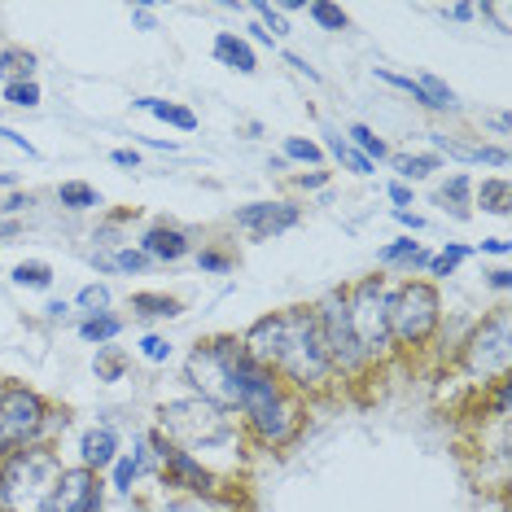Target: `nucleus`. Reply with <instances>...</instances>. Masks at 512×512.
Masks as SVG:
<instances>
[{
    "label": "nucleus",
    "mask_w": 512,
    "mask_h": 512,
    "mask_svg": "<svg viewBox=\"0 0 512 512\" xmlns=\"http://www.w3.org/2000/svg\"><path fill=\"white\" fill-rule=\"evenodd\" d=\"M62 473V460L40 442L14 447L0 464V512H44Z\"/></svg>",
    "instance_id": "1"
},
{
    "label": "nucleus",
    "mask_w": 512,
    "mask_h": 512,
    "mask_svg": "<svg viewBox=\"0 0 512 512\" xmlns=\"http://www.w3.org/2000/svg\"><path fill=\"white\" fill-rule=\"evenodd\" d=\"M276 372H285V381H294L298 390H316L329 381L333 364H329V355H324L311 307L285 311V346H281V359H276Z\"/></svg>",
    "instance_id": "2"
},
{
    "label": "nucleus",
    "mask_w": 512,
    "mask_h": 512,
    "mask_svg": "<svg viewBox=\"0 0 512 512\" xmlns=\"http://www.w3.org/2000/svg\"><path fill=\"white\" fill-rule=\"evenodd\" d=\"M158 421H162V429H167V438H176V442H184V447H193V451H211V447H219V442L237 438L232 416L224 412V407L206 403V399L162 403L158 407Z\"/></svg>",
    "instance_id": "3"
},
{
    "label": "nucleus",
    "mask_w": 512,
    "mask_h": 512,
    "mask_svg": "<svg viewBox=\"0 0 512 512\" xmlns=\"http://www.w3.org/2000/svg\"><path fill=\"white\" fill-rule=\"evenodd\" d=\"M311 316H316L324 355H329V364H333V368L359 372V368L368 364L364 346H359V337H355V329H351V307H346V289H329V294L320 298V307H311Z\"/></svg>",
    "instance_id": "4"
},
{
    "label": "nucleus",
    "mask_w": 512,
    "mask_h": 512,
    "mask_svg": "<svg viewBox=\"0 0 512 512\" xmlns=\"http://www.w3.org/2000/svg\"><path fill=\"white\" fill-rule=\"evenodd\" d=\"M346 307H351V329L364 346V355H381L390 346V289L381 276H368L359 281L351 294H346Z\"/></svg>",
    "instance_id": "5"
},
{
    "label": "nucleus",
    "mask_w": 512,
    "mask_h": 512,
    "mask_svg": "<svg viewBox=\"0 0 512 512\" xmlns=\"http://www.w3.org/2000/svg\"><path fill=\"white\" fill-rule=\"evenodd\" d=\"M438 329V289L425 281H407L399 294H390V342L421 346Z\"/></svg>",
    "instance_id": "6"
},
{
    "label": "nucleus",
    "mask_w": 512,
    "mask_h": 512,
    "mask_svg": "<svg viewBox=\"0 0 512 512\" xmlns=\"http://www.w3.org/2000/svg\"><path fill=\"white\" fill-rule=\"evenodd\" d=\"M184 377L197 390V399L224 407V412H237V390H232V372H228V337H215V342L197 346V351L184 359Z\"/></svg>",
    "instance_id": "7"
},
{
    "label": "nucleus",
    "mask_w": 512,
    "mask_h": 512,
    "mask_svg": "<svg viewBox=\"0 0 512 512\" xmlns=\"http://www.w3.org/2000/svg\"><path fill=\"white\" fill-rule=\"evenodd\" d=\"M512 320H508V307H499L495 316L482 320V329L469 337V346H464V368L473 372V377L482 381H504V368H508V346H512Z\"/></svg>",
    "instance_id": "8"
},
{
    "label": "nucleus",
    "mask_w": 512,
    "mask_h": 512,
    "mask_svg": "<svg viewBox=\"0 0 512 512\" xmlns=\"http://www.w3.org/2000/svg\"><path fill=\"white\" fill-rule=\"evenodd\" d=\"M44 416H49V407H44L36 390H27V386L0 390V438H5L9 451L36 442V434L44 429Z\"/></svg>",
    "instance_id": "9"
},
{
    "label": "nucleus",
    "mask_w": 512,
    "mask_h": 512,
    "mask_svg": "<svg viewBox=\"0 0 512 512\" xmlns=\"http://www.w3.org/2000/svg\"><path fill=\"white\" fill-rule=\"evenodd\" d=\"M302 219L298 206H289V202H250V206H241L237 211V224L250 232L254 241H272V237H281V232H289Z\"/></svg>",
    "instance_id": "10"
},
{
    "label": "nucleus",
    "mask_w": 512,
    "mask_h": 512,
    "mask_svg": "<svg viewBox=\"0 0 512 512\" xmlns=\"http://www.w3.org/2000/svg\"><path fill=\"white\" fill-rule=\"evenodd\" d=\"M44 512H101L97 477H92L88 469L62 473V482H57V491H53V499H49V508Z\"/></svg>",
    "instance_id": "11"
},
{
    "label": "nucleus",
    "mask_w": 512,
    "mask_h": 512,
    "mask_svg": "<svg viewBox=\"0 0 512 512\" xmlns=\"http://www.w3.org/2000/svg\"><path fill=\"white\" fill-rule=\"evenodd\" d=\"M281 346H285V311L254 320V329L241 337V351H246V359H250V364H259V368H267V372H272L276 359H281Z\"/></svg>",
    "instance_id": "12"
},
{
    "label": "nucleus",
    "mask_w": 512,
    "mask_h": 512,
    "mask_svg": "<svg viewBox=\"0 0 512 512\" xmlns=\"http://www.w3.org/2000/svg\"><path fill=\"white\" fill-rule=\"evenodd\" d=\"M158 464H162V477H167L171 486H184V491H193V495H206L215 486L211 469H202V460L189 456V451H180V447H171V442L162 447Z\"/></svg>",
    "instance_id": "13"
},
{
    "label": "nucleus",
    "mask_w": 512,
    "mask_h": 512,
    "mask_svg": "<svg viewBox=\"0 0 512 512\" xmlns=\"http://www.w3.org/2000/svg\"><path fill=\"white\" fill-rule=\"evenodd\" d=\"M298 421H302V416H298V403H289L285 394H281V399H276V403H267L263 412H254V416H250L254 434H259V438L267 442V447H281V442L294 438Z\"/></svg>",
    "instance_id": "14"
},
{
    "label": "nucleus",
    "mask_w": 512,
    "mask_h": 512,
    "mask_svg": "<svg viewBox=\"0 0 512 512\" xmlns=\"http://www.w3.org/2000/svg\"><path fill=\"white\" fill-rule=\"evenodd\" d=\"M193 250V241L184 237L180 228H149L145 237H141V254L145 259H162V263H176V259H184V254Z\"/></svg>",
    "instance_id": "15"
},
{
    "label": "nucleus",
    "mask_w": 512,
    "mask_h": 512,
    "mask_svg": "<svg viewBox=\"0 0 512 512\" xmlns=\"http://www.w3.org/2000/svg\"><path fill=\"white\" fill-rule=\"evenodd\" d=\"M84 469H110L114 460H119V434H114L110 425H101V429H88L84 434Z\"/></svg>",
    "instance_id": "16"
},
{
    "label": "nucleus",
    "mask_w": 512,
    "mask_h": 512,
    "mask_svg": "<svg viewBox=\"0 0 512 512\" xmlns=\"http://www.w3.org/2000/svg\"><path fill=\"white\" fill-rule=\"evenodd\" d=\"M215 57L228 66V71H237V75H254V71H259L254 49L241 36H232V31H219V36H215Z\"/></svg>",
    "instance_id": "17"
},
{
    "label": "nucleus",
    "mask_w": 512,
    "mask_h": 512,
    "mask_svg": "<svg viewBox=\"0 0 512 512\" xmlns=\"http://www.w3.org/2000/svg\"><path fill=\"white\" fill-rule=\"evenodd\" d=\"M469 197H473V180L464 176V171H456V176H451V180L438 189V202L447 206V211L456 215V219H469V215H473V211H469Z\"/></svg>",
    "instance_id": "18"
},
{
    "label": "nucleus",
    "mask_w": 512,
    "mask_h": 512,
    "mask_svg": "<svg viewBox=\"0 0 512 512\" xmlns=\"http://www.w3.org/2000/svg\"><path fill=\"white\" fill-rule=\"evenodd\" d=\"M136 106L149 110V114H154V119H162V123H176L180 132H193V127H197V114H193V110H184V106H171V101L141 97V101H136Z\"/></svg>",
    "instance_id": "19"
},
{
    "label": "nucleus",
    "mask_w": 512,
    "mask_h": 512,
    "mask_svg": "<svg viewBox=\"0 0 512 512\" xmlns=\"http://www.w3.org/2000/svg\"><path fill=\"white\" fill-rule=\"evenodd\" d=\"M57 202H62L66 211H92V206H101V197L84 180H66L62 189H57Z\"/></svg>",
    "instance_id": "20"
},
{
    "label": "nucleus",
    "mask_w": 512,
    "mask_h": 512,
    "mask_svg": "<svg viewBox=\"0 0 512 512\" xmlns=\"http://www.w3.org/2000/svg\"><path fill=\"white\" fill-rule=\"evenodd\" d=\"M377 259H381V263H407V267H429V259H434V254H429V250H421V246H416L412 237H403V241H394V246H386V250H381Z\"/></svg>",
    "instance_id": "21"
},
{
    "label": "nucleus",
    "mask_w": 512,
    "mask_h": 512,
    "mask_svg": "<svg viewBox=\"0 0 512 512\" xmlns=\"http://www.w3.org/2000/svg\"><path fill=\"white\" fill-rule=\"evenodd\" d=\"M36 71V57L27 49H5L0 53V75H5V84H22V79H31Z\"/></svg>",
    "instance_id": "22"
},
{
    "label": "nucleus",
    "mask_w": 512,
    "mask_h": 512,
    "mask_svg": "<svg viewBox=\"0 0 512 512\" xmlns=\"http://www.w3.org/2000/svg\"><path fill=\"white\" fill-rule=\"evenodd\" d=\"M119 333H123V320L119 316H88L84 324H79V337H84V342H97V346L114 342Z\"/></svg>",
    "instance_id": "23"
},
{
    "label": "nucleus",
    "mask_w": 512,
    "mask_h": 512,
    "mask_svg": "<svg viewBox=\"0 0 512 512\" xmlns=\"http://www.w3.org/2000/svg\"><path fill=\"white\" fill-rule=\"evenodd\" d=\"M132 307H136V316H149V320H171L184 311L176 298H162V294H136Z\"/></svg>",
    "instance_id": "24"
},
{
    "label": "nucleus",
    "mask_w": 512,
    "mask_h": 512,
    "mask_svg": "<svg viewBox=\"0 0 512 512\" xmlns=\"http://www.w3.org/2000/svg\"><path fill=\"white\" fill-rule=\"evenodd\" d=\"M477 202H482L486 215H508V180L504 176L482 180V189H477Z\"/></svg>",
    "instance_id": "25"
},
{
    "label": "nucleus",
    "mask_w": 512,
    "mask_h": 512,
    "mask_svg": "<svg viewBox=\"0 0 512 512\" xmlns=\"http://www.w3.org/2000/svg\"><path fill=\"white\" fill-rule=\"evenodd\" d=\"M9 281H14L18 289H49L53 285V267L49 263H18Z\"/></svg>",
    "instance_id": "26"
},
{
    "label": "nucleus",
    "mask_w": 512,
    "mask_h": 512,
    "mask_svg": "<svg viewBox=\"0 0 512 512\" xmlns=\"http://www.w3.org/2000/svg\"><path fill=\"white\" fill-rule=\"evenodd\" d=\"M394 171H399L403 180H425L429 171H438V158L434 154H399L394 158Z\"/></svg>",
    "instance_id": "27"
},
{
    "label": "nucleus",
    "mask_w": 512,
    "mask_h": 512,
    "mask_svg": "<svg viewBox=\"0 0 512 512\" xmlns=\"http://www.w3.org/2000/svg\"><path fill=\"white\" fill-rule=\"evenodd\" d=\"M329 149H333V158L342 162V167L355 171V176H372V162L359 154V149H351V141H342V136H329Z\"/></svg>",
    "instance_id": "28"
},
{
    "label": "nucleus",
    "mask_w": 512,
    "mask_h": 512,
    "mask_svg": "<svg viewBox=\"0 0 512 512\" xmlns=\"http://www.w3.org/2000/svg\"><path fill=\"white\" fill-rule=\"evenodd\" d=\"M307 14L316 18L324 31H346V27H351V18H346V9L324 5V0H311V5H307Z\"/></svg>",
    "instance_id": "29"
},
{
    "label": "nucleus",
    "mask_w": 512,
    "mask_h": 512,
    "mask_svg": "<svg viewBox=\"0 0 512 512\" xmlns=\"http://www.w3.org/2000/svg\"><path fill=\"white\" fill-rule=\"evenodd\" d=\"M97 381H119L123 377V368H127V355L123 351H114V346H101L97 351Z\"/></svg>",
    "instance_id": "30"
},
{
    "label": "nucleus",
    "mask_w": 512,
    "mask_h": 512,
    "mask_svg": "<svg viewBox=\"0 0 512 512\" xmlns=\"http://www.w3.org/2000/svg\"><path fill=\"white\" fill-rule=\"evenodd\" d=\"M346 136H351V141L359 145V154H364L368 162H372V158H386V141H381V136L372 132V127L355 123V127H351V132H346Z\"/></svg>",
    "instance_id": "31"
},
{
    "label": "nucleus",
    "mask_w": 512,
    "mask_h": 512,
    "mask_svg": "<svg viewBox=\"0 0 512 512\" xmlns=\"http://www.w3.org/2000/svg\"><path fill=\"white\" fill-rule=\"evenodd\" d=\"M141 477V451H132V456H119L114 460V491H132V482Z\"/></svg>",
    "instance_id": "32"
},
{
    "label": "nucleus",
    "mask_w": 512,
    "mask_h": 512,
    "mask_svg": "<svg viewBox=\"0 0 512 512\" xmlns=\"http://www.w3.org/2000/svg\"><path fill=\"white\" fill-rule=\"evenodd\" d=\"M5 101H9V106H18V110L40 106V84H36V79H22V84H5Z\"/></svg>",
    "instance_id": "33"
},
{
    "label": "nucleus",
    "mask_w": 512,
    "mask_h": 512,
    "mask_svg": "<svg viewBox=\"0 0 512 512\" xmlns=\"http://www.w3.org/2000/svg\"><path fill=\"white\" fill-rule=\"evenodd\" d=\"M469 254H473L469 246H447V250H438L434 259H429V272H434V276H451L464 259H469Z\"/></svg>",
    "instance_id": "34"
},
{
    "label": "nucleus",
    "mask_w": 512,
    "mask_h": 512,
    "mask_svg": "<svg viewBox=\"0 0 512 512\" xmlns=\"http://www.w3.org/2000/svg\"><path fill=\"white\" fill-rule=\"evenodd\" d=\"M285 158H294V162H320L324 149L316 141H307V136H289V141H285Z\"/></svg>",
    "instance_id": "35"
},
{
    "label": "nucleus",
    "mask_w": 512,
    "mask_h": 512,
    "mask_svg": "<svg viewBox=\"0 0 512 512\" xmlns=\"http://www.w3.org/2000/svg\"><path fill=\"white\" fill-rule=\"evenodd\" d=\"M254 14H259V27L267 31V36H285V18H281V9L276 5H267V0H259V5H254Z\"/></svg>",
    "instance_id": "36"
},
{
    "label": "nucleus",
    "mask_w": 512,
    "mask_h": 512,
    "mask_svg": "<svg viewBox=\"0 0 512 512\" xmlns=\"http://www.w3.org/2000/svg\"><path fill=\"white\" fill-rule=\"evenodd\" d=\"M79 307L92 311V316H106V307H110V289H106V285H88L84 294H79Z\"/></svg>",
    "instance_id": "37"
},
{
    "label": "nucleus",
    "mask_w": 512,
    "mask_h": 512,
    "mask_svg": "<svg viewBox=\"0 0 512 512\" xmlns=\"http://www.w3.org/2000/svg\"><path fill=\"white\" fill-rule=\"evenodd\" d=\"M101 267H114V272H145L149 259H145L141 250H119V254H114V259H106Z\"/></svg>",
    "instance_id": "38"
},
{
    "label": "nucleus",
    "mask_w": 512,
    "mask_h": 512,
    "mask_svg": "<svg viewBox=\"0 0 512 512\" xmlns=\"http://www.w3.org/2000/svg\"><path fill=\"white\" fill-rule=\"evenodd\" d=\"M141 355L149 359V364H162V359H171V342H167V337H154V333H149L145 342H141Z\"/></svg>",
    "instance_id": "39"
},
{
    "label": "nucleus",
    "mask_w": 512,
    "mask_h": 512,
    "mask_svg": "<svg viewBox=\"0 0 512 512\" xmlns=\"http://www.w3.org/2000/svg\"><path fill=\"white\" fill-rule=\"evenodd\" d=\"M473 162H486V167H508V149L504 145H482V149H473Z\"/></svg>",
    "instance_id": "40"
},
{
    "label": "nucleus",
    "mask_w": 512,
    "mask_h": 512,
    "mask_svg": "<svg viewBox=\"0 0 512 512\" xmlns=\"http://www.w3.org/2000/svg\"><path fill=\"white\" fill-rule=\"evenodd\" d=\"M197 267H202V272H232V259L219 250H202L197 254Z\"/></svg>",
    "instance_id": "41"
},
{
    "label": "nucleus",
    "mask_w": 512,
    "mask_h": 512,
    "mask_svg": "<svg viewBox=\"0 0 512 512\" xmlns=\"http://www.w3.org/2000/svg\"><path fill=\"white\" fill-rule=\"evenodd\" d=\"M491 289H499V294H508V289H512V272H508V267H495V272H491Z\"/></svg>",
    "instance_id": "42"
},
{
    "label": "nucleus",
    "mask_w": 512,
    "mask_h": 512,
    "mask_svg": "<svg viewBox=\"0 0 512 512\" xmlns=\"http://www.w3.org/2000/svg\"><path fill=\"white\" fill-rule=\"evenodd\" d=\"M114 162H119V167H141V154H136V149H114Z\"/></svg>",
    "instance_id": "43"
},
{
    "label": "nucleus",
    "mask_w": 512,
    "mask_h": 512,
    "mask_svg": "<svg viewBox=\"0 0 512 512\" xmlns=\"http://www.w3.org/2000/svg\"><path fill=\"white\" fill-rule=\"evenodd\" d=\"M0 136H5V141H9V145H14V149H27V154H36V149H31V145H27V136H18V132H14V127H0Z\"/></svg>",
    "instance_id": "44"
},
{
    "label": "nucleus",
    "mask_w": 512,
    "mask_h": 512,
    "mask_svg": "<svg viewBox=\"0 0 512 512\" xmlns=\"http://www.w3.org/2000/svg\"><path fill=\"white\" fill-rule=\"evenodd\" d=\"M132 18H136V27H145V31H154V9H145V5H136V9H132Z\"/></svg>",
    "instance_id": "45"
},
{
    "label": "nucleus",
    "mask_w": 512,
    "mask_h": 512,
    "mask_svg": "<svg viewBox=\"0 0 512 512\" xmlns=\"http://www.w3.org/2000/svg\"><path fill=\"white\" fill-rule=\"evenodd\" d=\"M298 184L302 189H324V184H329V171H311V176H302Z\"/></svg>",
    "instance_id": "46"
},
{
    "label": "nucleus",
    "mask_w": 512,
    "mask_h": 512,
    "mask_svg": "<svg viewBox=\"0 0 512 512\" xmlns=\"http://www.w3.org/2000/svg\"><path fill=\"white\" fill-rule=\"evenodd\" d=\"M442 14H447V18H456V22H469V18L477 14V9H473V5H451V9H442Z\"/></svg>",
    "instance_id": "47"
},
{
    "label": "nucleus",
    "mask_w": 512,
    "mask_h": 512,
    "mask_svg": "<svg viewBox=\"0 0 512 512\" xmlns=\"http://www.w3.org/2000/svg\"><path fill=\"white\" fill-rule=\"evenodd\" d=\"M390 197H394V202H399V211H403V206L412 202V189H407V184L399 180V184H390Z\"/></svg>",
    "instance_id": "48"
},
{
    "label": "nucleus",
    "mask_w": 512,
    "mask_h": 512,
    "mask_svg": "<svg viewBox=\"0 0 512 512\" xmlns=\"http://www.w3.org/2000/svg\"><path fill=\"white\" fill-rule=\"evenodd\" d=\"M394 219H399V224H407L412 232H421V228H425V219H421V215H412V211H394Z\"/></svg>",
    "instance_id": "49"
},
{
    "label": "nucleus",
    "mask_w": 512,
    "mask_h": 512,
    "mask_svg": "<svg viewBox=\"0 0 512 512\" xmlns=\"http://www.w3.org/2000/svg\"><path fill=\"white\" fill-rule=\"evenodd\" d=\"M508 399H512V386L504 381V386H499V394H495V412H499V416H508Z\"/></svg>",
    "instance_id": "50"
},
{
    "label": "nucleus",
    "mask_w": 512,
    "mask_h": 512,
    "mask_svg": "<svg viewBox=\"0 0 512 512\" xmlns=\"http://www.w3.org/2000/svg\"><path fill=\"white\" fill-rule=\"evenodd\" d=\"M27 206H31V197H22V193H18V197H9V202H5V206H0V211L18 215V211H27Z\"/></svg>",
    "instance_id": "51"
},
{
    "label": "nucleus",
    "mask_w": 512,
    "mask_h": 512,
    "mask_svg": "<svg viewBox=\"0 0 512 512\" xmlns=\"http://www.w3.org/2000/svg\"><path fill=\"white\" fill-rule=\"evenodd\" d=\"M162 512H206L202 504H193V499H180V504H167Z\"/></svg>",
    "instance_id": "52"
},
{
    "label": "nucleus",
    "mask_w": 512,
    "mask_h": 512,
    "mask_svg": "<svg viewBox=\"0 0 512 512\" xmlns=\"http://www.w3.org/2000/svg\"><path fill=\"white\" fill-rule=\"evenodd\" d=\"M482 250H486V254H508V241H504V237H495V241H482Z\"/></svg>",
    "instance_id": "53"
},
{
    "label": "nucleus",
    "mask_w": 512,
    "mask_h": 512,
    "mask_svg": "<svg viewBox=\"0 0 512 512\" xmlns=\"http://www.w3.org/2000/svg\"><path fill=\"white\" fill-rule=\"evenodd\" d=\"M491 127L499 136H508V114H491Z\"/></svg>",
    "instance_id": "54"
},
{
    "label": "nucleus",
    "mask_w": 512,
    "mask_h": 512,
    "mask_svg": "<svg viewBox=\"0 0 512 512\" xmlns=\"http://www.w3.org/2000/svg\"><path fill=\"white\" fill-rule=\"evenodd\" d=\"M66 311H71V307H66V302H49V320H62Z\"/></svg>",
    "instance_id": "55"
},
{
    "label": "nucleus",
    "mask_w": 512,
    "mask_h": 512,
    "mask_svg": "<svg viewBox=\"0 0 512 512\" xmlns=\"http://www.w3.org/2000/svg\"><path fill=\"white\" fill-rule=\"evenodd\" d=\"M18 232V219H0V237H14Z\"/></svg>",
    "instance_id": "56"
}]
</instances>
